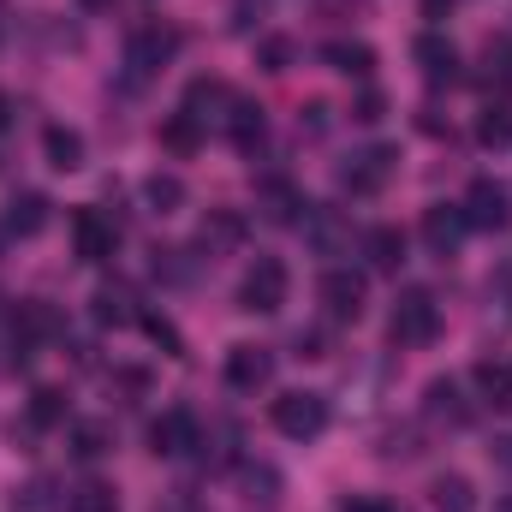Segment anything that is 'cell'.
<instances>
[{"mask_svg":"<svg viewBox=\"0 0 512 512\" xmlns=\"http://www.w3.org/2000/svg\"><path fill=\"white\" fill-rule=\"evenodd\" d=\"M387 334H393V346H429V340L441 334V304H435L423 286L399 292V298H393V316H387Z\"/></svg>","mask_w":512,"mask_h":512,"instance_id":"obj_1","label":"cell"},{"mask_svg":"<svg viewBox=\"0 0 512 512\" xmlns=\"http://www.w3.org/2000/svg\"><path fill=\"white\" fill-rule=\"evenodd\" d=\"M179 30L173 24H137L126 36V78L131 84H143V78H155L161 66H173V54H179Z\"/></svg>","mask_w":512,"mask_h":512,"instance_id":"obj_2","label":"cell"},{"mask_svg":"<svg viewBox=\"0 0 512 512\" xmlns=\"http://www.w3.org/2000/svg\"><path fill=\"white\" fill-rule=\"evenodd\" d=\"M286 292H292L286 262H280V256H256L251 268H245V286H239V310H251V316H274V310L286 304Z\"/></svg>","mask_w":512,"mask_h":512,"instance_id":"obj_3","label":"cell"},{"mask_svg":"<svg viewBox=\"0 0 512 512\" xmlns=\"http://www.w3.org/2000/svg\"><path fill=\"white\" fill-rule=\"evenodd\" d=\"M268 417H274V429L286 441H316L328 429V393H304V387L298 393H280Z\"/></svg>","mask_w":512,"mask_h":512,"instance_id":"obj_4","label":"cell"},{"mask_svg":"<svg viewBox=\"0 0 512 512\" xmlns=\"http://www.w3.org/2000/svg\"><path fill=\"white\" fill-rule=\"evenodd\" d=\"M393 167H399V155H393L387 143H370V149H358L352 161H340V191H352V197H376L387 179H393Z\"/></svg>","mask_w":512,"mask_h":512,"instance_id":"obj_5","label":"cell"},{"mask_svg":"<svg viewBox=\"0 0 512 512\" xmlns=\"http://www.w3.org/2000/svg\"><path fill=\"white\" fill-rule=\"evenodd\" d=\"M364 274L358 268H328L322 280H316V298H322V310H328V322H358L364 316Z\"/></svg>","mask_w":512,"mask_h":512,"instance_id":"obj_6","label":"cell"},{"mask_svg":"<svg viewBox=\"0 0 512 512\" xmlns=\"http://www.w3.org/2000/svg\"><path fill=\"white\" fill-rule=\"evenodd\" d=\"M459 209H465V221H471L477 233H507L512 227V203L495 179H471V191H465Z\"/></svg>","mask_w":512,"mask_h":512,"instance_id":"obj_7","label":"cell"},{"mask_svg":"<svg viewBox=\"0 0 512 512\" xmlns=\"http://www.w3.org/2000/svg\"><path fill=\"white\" fill-rule=\"evenodd\" d=\"M304 245L316 256H346L352 251V221H346V209H328V203L304 209Z\"/></svg>","mask_w":512,"mask_h":512,"instance_id":"obj_8","label":"cell"},{"mask_svg":"<svg viewBox=\"0 0 512 512\" xmlns=\"http://www.w3.org/2000/svg\"><path fill=\"white\" fill-rule=\"evenodd\" d=\"M465 233H471V221H465L459 203H429V209H423V245H429V256H441V262L459 256Z\"/></svg>","mask_w":512,"mask_h":512,"instance_id":"obj_9","label":"cell"},{"mask_svg":"<svg viewBox=\"0 0 512 512\" xmlns=\"http://www.w3.org/2000/svg\"><path fill=\"white\" fill-rule=\"evenodd\" d=\"M66 322H60V310L54 304H42V298H24L18 310H12V352H18V364H24V352L30 346H42V340H54Z\"/></svg>","mask_w":512,"mask_h":512,"instance_id":"obj_10","label":"cell"},{"mask_svg":"<svg viewBox=\"0 0 512 512\" xmlns=\"http://www.w3.org/2000/svg\"><path fill=\"white\" fill-rule=\"evenodd\" d=\"M72 251H78V262H108L120 251V227L102 209H78L72 215Z\"/></svg>","mask_w":512,"mask_h":512,"instance_id":"obj_11","label":"cell"},{"mask_svg":"<svg viewBox=\"0 0 512 512\" xmlns=\"http://www.w3.org/2000/svg\"><path fill=\"white\" fill-rule=\"evenodd\" d=\"M197 447V417L185 411V405H167L155 423H149V453L155 459H179V453H191Z\"/></svg>","mask_w":512,"mask_h":512,"instance_id":"obj_12","label":"cell"},{"mask_svg":"<svg viewBox=\"0 0 512 512\" xmlns=\"http://www.w3.org/2000/svg\"><path fill=\"white\" fill-rule=\"evenodd\" d=\"M411 60H417V72H423L429 84H459V48H453L441 30H423V36L411 42Z\"/></svg>","mask_w":512,"mask_h":512,"instance_id":"obj_13","label":"cell"},{"mask_svg":"<svg viewBox=\"0 0 512 512\" xmlns=\"http://www.w3.org/2000/svg\"><path fill=\"white\" fill-rule=\"evenodd\" d=\"M423 411H429L435 423H447V429H465V423L477 417V405L465 399V387L453 382V376H435V382L423 387Z\"/></svg>","mask_w":512,"mask_h":512,"instance_id":"obj_14","label":"cell"},{"mask_svg":"<svg viewBox=\"0 0 512 512\" xmlns=\"http://www.w3.org/2000/svg\"><path fill=\"white\" fill-rule=\"evenodd\" d=\"M256 209H262V221L268 227H292V221H304V191L292 185V179H262L256 185Z\"/></svg>","mask_w":512,"mask_h":512,"instance_id":"obj_15","label":"cell"},{"mask_svg":"<svg viewBox=\"0 0 512 512\" xmlns=\"http://www.w3.org/2000/svg\"><path fill=\"white\" fill-rule=\"evenodd\" d=\"M274 382V352L268 346H233L227 352V387L233 393H256Z\"/></svg>","mask_w":512,"mask_h":512,"instance_id":"obj_16","label":"cell"},{"mask_svg":"<svg viewBox=\"0 0 512 512\" xmlns=\"http://www.w3.org/2000/svg\"><path fill=\"white\" fill-rule=\"evenodd\" d=\"M239 245H245V215L239 209H209L203 227H197V251L227 256V251H239Z\"/></svg>","mask_w":512,"mask_h":512,"instance_id":"obj_17","label":"cell"},{"mask_svg":"<svg viewBox=\"0 0 512 512\" xmlns=\"http://www.w3.org/2000/svg\"><path fill=\"white\" fill-rule=\"evenodd\" d=\"M233 102H239V96H233V90H227L221 78H197V84L185 90V114H191L197 126H203V120H215V126H227V114H233Z\"/></svg>","mask_w":512,"mask_h":512,"instance_id":"obj_18","label":"cell"},{"mask_svg":"<svg viewBox=\"0 0 512 512\" xmlns=\"http://www.w3.org/2000/svg\"><path fill=\"white\" fill-rule=\"evenodd\" d=\"M48 209H54V203H48L42 191H12V203H6V221H0V227H6L12 239H36V233L48 227Z\"/></svg>","mask_w":512,"mask_h":512,"instance_id":"obj_19","label":"cell"},{"mask_svg":"<svg viewBox=\"0 0 512 512\" xmlns=\"http://www.w3.org/2000/svg\"><path fill=\"white\" fill-rule=\"evenodd\" d=\"M358 251L370 256L376 274H399V262H405V233H399V227H370V233H358Z\"/></svg>","mask_w":512,"mask_h":512,"instance_id":"obj_20","label":"cell"},{"mask_svg":"<svg viewBox=\"0 0 512 512\" xmlns=\"http://www.w3.org/2000/svg\"><path fill=\"white\" fill-rule=\"evenodd\" d=\"M322 66H334V72H346V78H370V72H376V48L334 36V42H322Z\"/></svg>","mask_w":512,"mask_h":512,"instance_id":"obj_21","label":"cell"},{"mask_svg":"<svg viewBox=\"0 0 512 512\" xmlns=\"http://www.w3.org/2000/svg\"><path fill=\"white\" fill-rule=\"evenodd\" d=\"M90 316H96L102 328H131V322H137L143 310H137V298H131V286H120V280H114V286H102V292L90 298Z\"/></svg>","mask_w":512,"mask_h":512,"instance_id":"obj_22","label":"cell"},{"mask_svg":"<svg viewBox=\"0 0 512 512\" xmlns=\"http://www.w3.org/2000/svg\"><path fill=\"white\" fill-rule=\"evenodd\" d=\"M227 137L245 149V155H256V143L268 137V120H262V102H251V96H239L233 102V114H227Z\"/></svg>","mask_w":512,"mask_h":512,"instance_id":"obj_23","label":"cell"},{"mask_svg":"<svg viewBox=\"0 0 512 512\" xmlns=\"http://www.w3.org/2000/svg\"><path fill=\"white\" fill-rule=\"evenodd\" d=\"M42 155H48L54 173H78V167H84V137L72 126H48L42 131Z\"/></svg>","mask_w":512,"mask_h":512,"instance_id":"obj_24","label":"cell"},{"mask_svg":"<svg viewBox=\"0 0 512 512\" xmlns=\"http://www.w3.org/2000/svg\"><path fill=\"white\" fill-rule=\"evenodd\" d=\"M72 459H102V453H114V423H102V417H84V423H72Z\"/></svg>","mask_w":512,"mask_h":512,"instance_id":"obj_25","label":"cell"},{"mask_svg":"<svg viewBox=\"0 0 512 512\" xmlns=\"http://www.w3.org/2000/svg\"><path fill=\"white\" fill-rule=\"evenodd\" d=\"M143 203H149V215H179L185 209V179L179 173H149L143 179Z\"/></svg>","mask_w":512,"mask_h":512,"instance_id":"obj_26","label":"cell"},{"mask_svg":"<svg viewBox=\"0 0 512 512\" xmlns=\"http://www.w3.org/2000/svg\"><path fill=\"white\" fill-rule=\"evenodd\" d=\"M429 501H435V512H477V489H471V477L447 471L429 483Z\"/></svg>","mask_w":512,"mask_h":512,"instance_id":"obj_27","label":"cell"},{"mask_svg":"<svg viewBox=\"0 0 512 512\" xmlns=\"http://www.w3.org/2000/svg\"><path fill=\"white\" fill-rule=\"evenodd\" d=\"M60 507H66V495H60L54 477H30L24 489H12V512H60Z\"/></svg>","mask_w":512,"mask_h":512,"instance_id":"obj_28","label":"cell"},{"mask_svg":"<svg viewBox=\"0 0 512 512\" xmlns=\"http://www.w3.org/2000/svg\"><path fill=\"white\" fill-rule=\"evenodd\" d=\"M197 143H203V126H197L185 108L161 120V149H173V155H197Z\"/></svg>","mask_w":512,"mask_h":512,"instance_id":"obj_29","label":"cell"},{"mask_svg":"<svg viewBox=\"0 0 512 512\" xmlns=\"http://www.w3.org/2000/svg\"><path fill=\"white\" fill-rule=\"evenodd\" d=\"M66 512H120V495H114V483H78V489H66Z\"/></svg>","mask_w":512,"mask_h":512,"instance_id":"obj_30","label":"cell"},{"mask_svg":"<svg viewBox=\"0 0 512 512\" xmlns=\"http://www.w3.org/2000/svg\"><path fill=\"white\" fill-rule=\"evenodd\" d=\"M239 489H245V501L274 507L280 501V471L274 465H239Z\"/></svg>","mask_w":512,"mask_h":512,"instance_id":"obj_31","label":"cell"},{"mask_svg":"<svg viewBox=\"0 0 512 512\" xmlns=\"http://www.w3.org/2000/svg\"><path fill=\"white\" fill-rule=\"evenodd\" d=\"M66 423V393L60 387H36L30 393V429H60Z\"/></svg>","mask_w":512,"mask_h":512,"instance_id":"obj_32","label":"cell"},{"mask_svg":"<svg viewBox=\"0 0 512 512\" xmlns=\"http://www.w3.org/2000/svg\"><path fill=\"white\" fill-rule=\"evenodd\" d=\"M471 382H477V393H483L489 405H501V411L512 405V364H477Z\"/></svg>","mask_w":512,"mask_h":512,"instance_id":"obj_33","label":"cell"},{"mask_svg":"<svg viewBox=\"0 0 512 512\" xmlns=\"http://www.w3.org/2000/svg\"><path fill=\"white\" fill-rule=\"evenodd\" d=\"M292 60H298V42L292 36H262L256 42V66L262 72H292Z\"/></svg>","mask_w":512,"mask_h":512,"instance_id":"obj_34","label":"cell"},{"mask_svg":"<svg viewBox=\"0 0 512 512\" xmlns=\"http://www.w3.org/2000/svg\"><path fill=\"white\" fill-rule=\"evenodd\" d=\"M477 137H483L489 149L512 143V108H507V102H489V108H483V120H477Z\"/></svg>","mask_w":512,"mask_h":512,"instance_id":"obj_35","label":"cell"},{"mask_svg":"<svg viewBox=\"0 0 512 512\" xmlns=\"http://www.w3.org/2000/svg\"><path fill=\"white\" fill-rule=\"evenodd\" d=\"M137 322H143V328H149V340H155V346H161V352H167V358H185V340H179V328H173V322H167V316H155V310H143V316H137Z\"/></svg>","mask_w":512,"mask_h":512,"instance_id":"obj_36","label":"cell"},{"mask_svg":"<svg viewBox=\"0 0 512 512\" xmlns=\"http://www.w3.org/2000/svg\"><path fill=\"white\" fill-rule=\"evenodd\" d=\"M489 84H507L512 90V36L489 42Z\"/></svg>","mask_w":512,"mask_h":512,"instance_id":"obj_37","label":"cell"},{"mask_svg":"<svg viewBox=\"0 0 512 512\" xmlns=\"http://www.w3.org/2000/svg\"><path fill=\"white\" fill-rule=\"evenodd\" d=\"M352 120H358V126L387 120V96H382V90H364V96H358V108H352Z\"/></svg>","mask_w":512,"mask_h":512,"instance_id":"obj_38","label":"cell"},{"mask_svg":"<svg viewBox=\"0 0 512 512\" xmlns=\"http://www.w3.org/2000/svg\"><path fill=\"white\" fill-rule=\"evenodd\" d=\"M298 126L310 131V137H322V131L334 126V108H328V102H310V108L298 114Z\"/></svg>","mask_w":512,"mask_h":512,"instance_id":"obj_39","label":"cell"},{"mask_svg":"<svg viewBox=\"0 0 512 512\" xmlns=\"http://www.w3.org/2000/svg\"><path fill=\"white\" fill-rule=\"evenodd\" d=\"M340 512H405V507H393V501H382V495H346Z\"/></svg>","mask_w":512,"mask_h":512,"instance_id":"obj_40","label":"cell"},{"mask_svg":"<svg viewBox=\"0 0 512 512\" xmlns=\"http://www.w3.org/2000/svg\"><path fill=\"white\" fill-rule=\"evenodd\" d=\"M262 12H268V0H239V6H233V30H251Z\"/></svg>","mask_w":512,"mask_h":512,"instance_id":"obj_41","label":"cell"},{"mask_svg":"<svg viewBox=\"0 0 512 512\" xmlns=\"http://www.w3.org/2000/svg\"><path fill=\"white\" fill-rule=\"evenodd\" d=\"M298 358H328V346H322V334L310 328V334H298Z\"/></svg>","mask_w":512,"mask_h":512,"instance_id":"obj_42","label":"cell"},{"mask_svg":"<svg viewBox=\"0 0 512 512\" xmlns=\"http://www.w3.org/2000/svg\"><path fill=\"white\" fill-rule=\"evenodd\" d=\"M423 18H429V24H441V18H453V0H423Z\"/></svg>","mask_w":512,"mask_h":512,"instance_id":"obj_43","label":"cell"},{"mask_svg":"<svg viewBox=\"0 0 512 512\" xmlns=\"http://www.w3.org/2000/svg\"><path fill=\"white\" fill-rule=\"evenodd\" d=\"M78 6H84V12H108L114 0H78Z\"/></svg>","mask_w":512,"mask_h":512,"instance_id":"obj_44","label":"cell"},{"mask_svg":"<svg viewBox=\"0 0 512 512\" xmlns=\"http://www.w3.org/2000/svg\"><path fill=\"white\" fill-rule=\"evenodd\" d=\"M12 126V102H6V96H0V131Z\"/></svg>","mask_w":512,"mask_h":512,"instance_id":"obj_45","label":"cell"},{"mask_svg":"<svg viewBox=\"0 0 512 512\" xmlns=\"http://www.w3.org/2000/svg\"><path fill=\"white\" fill-rule=\"evenodd\" d=\"M495 512H512V495H501V507H495Z\"/></svg>","mask_w":512,"mask_h":512,"instance_id":"obj_46","label":"cell"},{"mask_svg":"<svg viewBox=\"0 0 512 512\" xmlns=\"http://www.w3.org/2000/svg\"><path fill=\"white\" fill-rule=\"evenodd\" d=\"M0 245H6V227H0Z\"/></svg>","mask_w":512,"mask_h":512,"instance_id":"obj_47","label":"cell"}]
</instances>
